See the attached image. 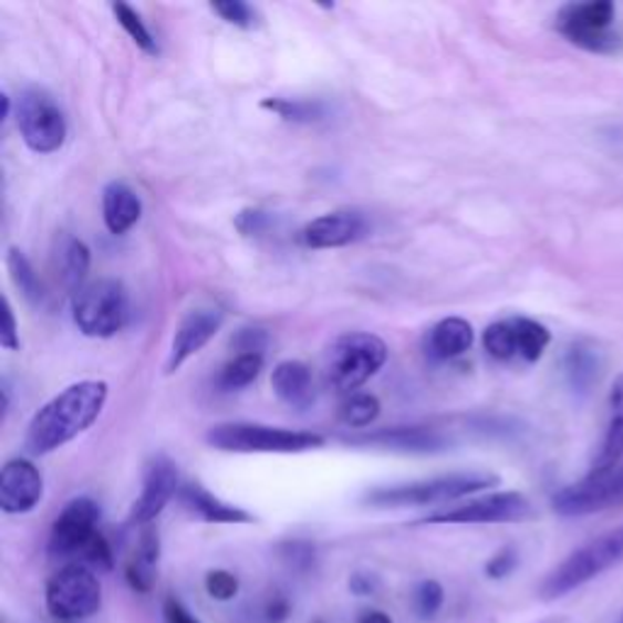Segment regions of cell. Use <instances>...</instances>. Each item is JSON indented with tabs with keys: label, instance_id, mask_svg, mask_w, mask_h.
Returning a JSON list of instances; mask_svg holds the SVG:
<instances>
[{
	"label": "cell",
	"instance_id": "obj_19",
	"mask_svg": "<svg viewBox=\"0 0 623 623\" xmlns=\"http://www.w3.org/2000/svg\"><path fill=\"white\" fill-rule=\"evenodd\" d=\"M623 466V373L616 377L609 393V412H606V429L600 456L594 458L590 473L604 475Z\"/></svg>",
	"mask_w": 623,
	"mask_h": 623
},
{
	"label": "cell",
	"instance_id": "obj_34",
	"mask_svg": "<svg viewBox=\"0 0 623 623\" xmlns=\"http://www.w3.org/2000/svg\"><path fill=\"white\" fill-rule=\"evenodd\" d=\"M212 12H217L225 22L235 24L241 30H253L259 24V12L251 8L249 3H241V0H225V3H212Z\"/></svg>",
	"mask_w": 623,
	"mask_h": 623
},
{
	"label": "cell",
	"instance_id": "obj_18",
	"mask_svg": "<svg viewBox=\"0 0 623 623\" xmlns=\"http://www.w3.org/2000/svg\"><path fill=\"white\" fill-rule=\"evenodd\" d=\"M178 502L183 505V509L188 511V515H193L195 519H200L205 523H235V527H239V523L256 521L251 511L222 502V499L215 497L212 492H207L205 487L198 482L180 485Z\"/></svg>",
	"mask_w": 623,
	"mask_h": 623
},
{
	"label": "cell",
	"instance_id": "obj_38",
	"mask_svg": "<svg viewBox=\"0 0 623 623\" xmlns=\"http://www.w3.org/2000/svg\"><path fill=\"white\" fill-rule=\"evenodd\" d=\"M292 604L283 592H271L263 600L261 609H259V619L261 623H285L290 619Z\"/></svg>",
	"mask_w": 623,
	"mask_h": 623
},
{
	"label": "cell",
	"instance_id": "obj_23",
	"mask_svg": "<svg viewBox=\"0 0 623 623\" xmlns=\"http://www.w3.org/2000/svg\"><path fill=\"white\" fill-rule=\"evenodd\" d=\"M158 555H162V543H158V533L154 527H144L137 551L129 558L125 578L127 584L139 594L152 592L156 582V568H158Z\"/></svg>",
	"mask_w": 623,
	"mask_h": 623
},
{
	"label": "cell",
	"instance_id": "obj_5",
	"mask_svg": "<svg viewBox=\"0 0 623 623\" xmlns=\"http://www.w3.org/2000/svg\"><path fill=\"white\" fill-rule=\"evenodd\" d=\"M623 560V527L602 533L570 553L541 584L543 600H560Z\"/></svg>",
	"mask_w": 623,
	"mask_h": 623
},
{
	"label": "cell",
	"instance_id": "obj_22",
	"mask_svg": "<svg viewBox=\"0 0 623 623\" xmlns=\"http://www.w3.org/2000/svg\"><path fill=\"white\" fill-rule=\"evenodd\" d=\"M271 385L278 399L292 409H310L314 405L312 371L302 361H283L276 365Z\"/></svg>",
	"mask_w": 623,
	"mask_h": 623
},
{
	"label": "cell",
	"instance_id": "obj_27",
	"mask_svg": "<svg viewBox=\"0 0 623 623\" xmlns=\"http://www.w3.org/2000/svg\"><path fill=\"white\" fill-rule=\"evenodd\" d=\"M511 326H515L517 356L529 363L539 361L546 346L551 344V332L543 324L527 320V316H511Z\"/></svg>",
	"mask_w": 623,
	"mask_h": 623
},
{
	"label": "cell",
	"instance_id": "obj_24",
	"mask_svg": "<svg viewBox=\"0 0 623 623\" xmlns=\"http://www.w3.org/2000/svg\"><path fill=\"white\" fill-rule=\"evenodd\" d=\"M56 268L59 276L64 280V285L76 292L81 285H85L83 280L91 271V251L81 239L73 237H61L56 247Z\"/></svg>",
	"mask_w": 623,
	"mask_h": 623
},
{
	"label": "cell",
	"instance_id": "obj_35",
	"mask_svg": "<svg viewBox=\"0 0 623 623\" xmlns=\"http://www.w3.org/2000/svg\"><path fill=\"white\" fill-rule=\"evenodd\" d=\"M278 555L283 563L298 572H308L314 568V546L310 541H285L280 543Z\"/></svg>",
	"mask_w": 623,
	"mask_h": 623
},
{
	"label": "cell",
	"instance_id": "obj_16",
	"mask_svg": "<svg viewBox=\"0 0 623 623\" xmlns=\"http://www.w3.org/2000/svg\"><path fill=\"white\" fill-rule=\"evenodd\" d=\"M225 322V312L217 308H195L183 316L174 341H170V353L166 363V373H176L183 363L193 359L207 341H210L219 326Z\"/></svg>",
	"mask_w": 623,
	"mask_h": 623
},
{
	"label": "cell",
	"instance_id": "obj_32",
	"mask_svg": "<svg viewBox=\"0 0 623 623\" xmlns=\"http://www.w3.org/2000/svg\"><path fill=\"white\" fill-rule=\"evenodd\" d=\"M565 371L570 377V385L575 390H588L596 373V359L590 349L572 346L565 356Z\"/></svg>",
	"mask_w": 623,
	"mask_h": 623
},
{
	"label": "cell",
	"instance_id": "obj_25",
	"mask_svg": "<svg viewBox=\"0 0 623 623\" xmlns=\"http://www.w3.org/2000/svg\"><path fill=\"white\" fill-rule=\"evenodd\" d=\"M263 371V356L261 353H237L235 359L222 365V371L217 375V387L231 393V390H241L251 385L256 377Z\"/></svg>",
	"mask_w": 623,
	"mask_h": 623
},
{
	"label": "cell",
	"instance_id": "obj_6",
	"mask_svg": "<svg viewBox=\"0 0 623 623\" xmlns=\"http://www.w3.org/2000/svg\"><path fill=\"white\" fill-rule=\"evenodd\" d=\"M387 346L381 336L368 332H349L339 336L326 356V383L336 393H353L383 368Z\"/></svg>",
	"mask_w": 623,
	"mask_h": 623
},
{
	"label": "cell",
	"instance_id": "obj_43",
	"mask_svg": "<svg viewBox=\"0 0 623 623\" xmlns=\"http://www.w3.org/2000/svg\"><path fill=\"white\" fill-rule=\"evenodd\" d=\"M349 590L356 596H373L381 590V578L373 575V572H353L349 578Z\"/></svg>",
	"mask_w": 623,
	"mask_h": 623
},
{
	"label": "cell",
	"instance_id": "obj_31",
	"mask_svg": "<svg viewBox=\"0 0 623 623\" xmlns=\"http://www.w3.org/2000/svg\"><path fill=\"white\" fill-rule=\"evenodd\" d=\"M482 344L485 351L497 361L517 359V341H515V326H511V320H502L487 326Z\"/></svg>",
	"mask_w": 623,
	"mask_h": 623
},
{
	"label": "cell",
	"instance_id": "obj_12",
	"mask_svg": "<svg viewBox=\"0 0 623 623\" xmlns=\"http://www.w3.org/2000/svg\"><path fill=\"white\" fill-rule=\"evenodd\" d=\"M97 521H101V509L89 497H76L61 509L56 517L52 533H49V555L66 560L76 558L85 551L97 533Z\"/></svg>",
	"mask_w": 623,
	"mask_h": 623
},
{
	"label": "cell",
	"instance_id": "obj_4",
	"mask_svg": "<svg viewBox=\"0 0 623 623\" xmlns=\"http://www.w3.org/2000/svg\"><path fill=\"white\" fill-rule=\"evenodd\" d=\"M71 312L81 334L110 339L122 332L129 320V295L120 280H91L73 292Z\"/></svg>",
	"mask_w": 623,
	"mask_h": 623
},
{
	"label": "cell",
	"instance_id": "obj_9",
	"mask_svg": "<svg viewBox=\"0 0 623 623\" xmlns=\"http://www.w3.org/2000/svg\"><path fill=\"white\" fill-rule=\"evenodd\" d=\"M18 129L37 154L59 152L66 142V117L44 89H24L18 101Z\"/></svg>",
	"mask_w": 623,
	"mask_h": 623
},
{
	"label": "cell",
	"instance_id": "obj_11",
	"mask_svg": "<svg viewBox=\"0 0 623 623\" xmlns=\"http://www.w3.org/2000/svg\"><path fill=\"white\" fill-rule=\"evenodd\" d=\"M619 505H623V466L604 475L588 473L580 482L553 495V509L560 517H588Z\"/></svg>",
	"mask_w": 623,
	"mask_h": 623
},
{
	"label": "cell",
	"instance_id": "obj_30",
	"mask_svg": "<svg viewBox=\"0 0 623 623\" xmlns=\"http://www.w3.org/2000/svg\"><path fill=\"white\" fill-rule=\"evenodd\" d=\"M113 12L120 22V28L132 37V42L137 44L142 52L152 56L158 54V44L154 40V34L149 32V28H146L137 10H132L127 3H113Z\"/></svg>",
	"mask_w": 623,
	"mask_h": 623
},
{
	"label": "cell",
	"instance_id": "obj_45",
	"mask_svg": "<svg viewBox=\"0 0 623 623\" xmlns=\"http://www.w3.org/2000/svg\"><path fill=\"white\" fill-rule=\"evenodd\" d=\"M356 623H395L393 619H390L385 612H381V609H368V612H361Z\"/></svg>",
	"mask_w": 623,
	"mask_h": 623
},
{
	"label": "cell",
	"instance_id": "obj_14",
	"mask_svg": "<svg viewBox=\"0 0 623 623\" xmlns=\"http://www.w3.org/2000/svg\"><path fill=\"white\" fill-rule=\"evenodd\" d=\"M351 446L393 450V454H442L450 446L448 438L429 426H393V429H377L368 434L344 438Z\"/></svg>",
	"mask_w": 623,
	"mask_h": 623
},
{
	"label": "cell",
	"instance_id": "obj_1",
	"mask_svg": "<svg viewBox=\"0 0 623 623\" xmlns=\"http://www.w3.org/2000/svg\"><path fill=\"white\" fill-rule=\"evenodd\" d=\"M105 399L107 383L103 381H81L61 390L32 417L24 446L34 456L52 454L93 426V422L101 417Z\"/></svg>",
	"mask_w": 623,
	"mask_h": 623
},
{
	"label": "cell",
	"instance_id": "obj_37",
	"mask_svg": "<svg viewBox=\"0 0 623 623\" xmlns=\"http://www.w3.org/2000/svg\"><path fill=\"white\" fill-rule=\"evenodd\" d=\"M81 563L91 570H113V548L105 541L103 533H97L95 539L85 546L81 553Z\"/></svg>",
	"mask_w": 623,
	"mask_h": 623
},
{
	"label": "cell",
	"instance_id": "obj_39",
	"mask_svg": "<svg viewBox=\"0 0 623 623\" xmlns=\"http://www.w3.org/2000/svg\"><path fill=\"white\" fill-rule=\"evenodd\" d=\"M517 565H519V555L515 548H502L497 555L487 560L485 575L490 580H505L507 575H511V572L517 570Z\"/></svg>",
	"mask_w": 623,
	"mask_h": 623
},
{
	"label": "cell",
	"instance_id": "obj_3",
	"mask_svg": "<svg viewBox=\"0 0 623 623\" xmlns=\"http://www.w3.org/2000/svg\"><path fill=\"white\" fill-rule=\"evenodd\" d=\"M210 448L225 454H304L324 446V436L312 432H292L283 426H266L249 422L217 424L205 434Z\"/></svg>",
	"mask_w": 623,
	"mask_h": 623
},
{
	"label": "cell",
	"instance_id": "obj_20",
	"mask_svg": "<svg viewBox=\"0 0 623 623\" xmlns=\"http://www.w3.org/2000/svg\"><path fill=\"white\" fill-rule=\"evenodd\" d=\"M473 326L460 316H448L434 324L424 336V353L434 361L458 359L473 346Z\"/></svg>",
	"mask_w": 623,
	"mask_h": 623
},
{
	"label": "cell",
	"instance_id": "obj_36",
	"mask_svg": "<svg viewBox=\"0 0 623 623\" xmlns=\"http://www.w3.org/2000/svg\"><path fill=\"white\" fill-rule=\"evenodd\" d=\"M205 590L217 602H229L239 594V578L229 570H210L205 575Z\"/></svg>",
	"mask_w": 623,
	"mask_h": 623
},
{
	"label": "cell",
	"instance_id": "obj_26",
	"mask_svg": "<svg viewBox=\"0 0 623 623\" xmlns=\"http://www.w3.org/2000/svg\"><path fill=\"white\" fill-rule=\"evenodd\" d=\"M261 107L288 122H302V125H312V122H320L326 115L324 103L302 101V97H263Z\"/></svg>",
	"mask_w": 623,
	"mask_h": 623
},
{
	"label": "cell",
	"instance_id": "obj_2",
	"mask_svg": "<svg viewBox=\"0 0 623 623\" xmlns=\"http://www.w3.org/2000/svg\"><path fill=\"white\" fill-rule=\"evenodd\" d=\"M499 485L497 475L487 473H450L429 480H414L402 485L375 487L363 495V505L373 509H405V507H429L454 502V499L475 495L487 487Z\"/></svg>",
	"mask_w": 623,
	"mask_h": 623
},
{
	"label": "cell",
	"instance_id": "obj_7",
	"mask_svg": "<svg viewBox=\"0 0 623 623\" xmlns=\"http://www.w3.org/2000/svg\"><path fill=\"white\" fill-rule=\"evenodd\" d=\"M616 18V8L612 0H590V3H570L560 8L555 18L558 32L588 49L592 54L614 56L623 52L621 34L612 30V22Z\"/></svg>",
	"mask_w": 623,
	"mask_h": 623
},
{
	"label": "cell",
	"instance_id": "obj_44",
	"mask_svg": "<svg viewBox=\"0 0 623 623\" xmlns=\"http://www.w3.org/2000/svg\"><path fill=\"white\" fill-rule=\"evenodd\" d=\"M162 612H164V621L166 623H200L198 619H195L188 612L186 604H183L180 600H176V596H166Z\"/></svg>",
	"mask_w": 623,
	"mask_h": 623
},
{
	"label": "cell",
	"instance_id": "obj_29",
	"mask_svg": "<svg viewBox=\"0 0 623 623\" xmlns=\"http://www.w3.org/2000/svg\"><path fill=\"white\" fill-rule=\"evenodd\" d=\"M377 414H381V402H377L375 395H351L344 405H341L339 417L344 422L349 429H365L371 426Z\"/></svg>",
	"mask_w": 623,
	"mask_h": 623
},
{
	"label": "cell",
	"instance_id": "obj_21",
	"mask_svg": "<svg viewBox=\"0 0 623 623\" xmlns=\"http://www.w3.org/2000/svg\"><path fill=\"white\" fill-rule=\"evenodd\" d=\"M142 200L127 183L113 180L103 190V219L110 235H127V231L139 222Z\"/></svg>",
	"mask_w": 623,
	"mask_h": 623
},
{
	"label": "cell",
	"instance_id": "obj_13",
	"mask_svg": "<svg viewBox=\"0 0 623 623\" xmlns=\"http://www.w3.org/2000/svg\"><path fill=\"white\" fill-rule=\"evenodd\" d=\"M178 490L180 485L176 463L166 456H154L146 463L142 495L137 497V502L132 505L129 523L142 529L152 527V521L162 515L170 499L178 495Z\"/></svg>",
	"mask_w": 623,
	"mask_h": 623
},
{
	"label": "cell",
	"instance_id": "obj_33",
	"mask_svg": "<svg viewBox=\"0 0 623 623\" xmlns=\"http://www.w3.org/2000/svg\"><path fill=\"white\" fill-rule=\"evenodd\" d=\"M446 600V592L442 584L436 580H424L417 584V590L412 594V606H414V614L422 621H432L438 612H442Z\"/></svg>",
	"mask_w": 623,
	"mask_h": 623
},
{
	"label": "cell",
	"instance_id": "obj_46",
	"mask_svg": "<svg viewBox=\"0 0 623 623\" xmlns=\"http://www.w3.org/2000/svg\"><path fill=\"white\" fill-rule=\"evenodd\" d=\"M0 101H3V120H8V115H10V95L3 93V95H0Z\"/></svg>",
	"mask_w": 623,
	"mask_h": 623
},
{
	"label": "cell",
	"instance_id": "obj_8",
	"mask_svg": "<svg viewBox=\"0 0 623 623\" xmlns=\"http://www.w3.org/2000/svg\"><path fill=\"white\" fill-rule=\"evenodd\" d=\"M46 612L59 621H79L101 612L103 590L95 570L83 563H69L56 570L44 590Z\"/></svg>",
	"mask_w": 623,
	"mask_h": 623
},
{
	"label": "cell",
	"instance_id": "obj_17",
	"mask_svg": "<svg viewBox=\"0 0 623 623\" xmlns=\"http://www.w3.org/2000/svg\"><path fill=\"white\" fill-rule=\"evenodd\" d=\"M368 235V219L356 210H336L322 217L302 229V243L310 249H339L363 239Z\"/></svg>",
	"mask_w": 623,
	"mask_h": 623
},
{
	"label": "cell",
	"instance_id": "obj_15",
	"mask_svg": "<svg viewBox=\"0 0 623 623\" xmlns=\"http://www.w3.org/2000/svg\"><path fill=\"white\" fill-rule=\"evenodd\" d=\"M44 480L34 463L15 458L8 460L0 473V509L6 515H28L42 502Z\"/></svg>",
	"mask_w": 623,
	"mask_h": 623
},
{
	"label": "cell",
	"instance_id": "obj_28",
	"mask_svg": "<svg viewBox=\"0 0 623 623\" xmlns=\"http://www.w3.org/2000/svg\"><path fill=\"white\" fill-rule=\"evenodd\" d=\"M6 263H8L12 283H15V288L22 292V298L32 302V304H40L44 300V285H42L40 276L34 273V268L28 261V256H24L20 249L12 247V249H8Z\"/></svg>",
	"mask_w": 623,
	"mask_h": 623
},
{
	"label": "cell",
	"instance_id": "obj_40",
	"mask_svg": "<svg viewBox=\"0 0 623 623\" xmlns=\"http://www.w3.org/2000/svg\"><path fill=\"white\" fill-rule=\"evenodd\" d=\"M268 344V336L263 329H241L237 332V336L231 339V346H235L239 353H261Z\"/></svg>",
	"mask_w": 623,
	"mask_h": 623
},
{
	"label": "cell",
	"instance_id": "obj_10",
	"mask_svg": "<svg viewBox=\"0 0 623 623\" xmlns=\"http://www.w3.org/2000/svg\"><path fill=\"white\" fill-rule=\"evenodd\" d=\"M533 517V507L523 495L519 492H495V495H485L478 499H468L458 507H450L444 511H436V515L424 517L419 523L424 527H434V523H517V521H527Z\"/></svg>",
	"mask_w": 623,
	"mask_h": 623
},
{
	"label": "cell",
	"instance_id": "obj_42",
	"mask_svg": "<svg viewBox=\"0 0 623 623\" xmlns=\"http://www.w3.org/2000/svg\"><path fill=\"white\" fill-rule=\"evenodd\" d=\"M0 346L8 351L20 349V334H18V322L15 314H12L10 300L3 298V326H0Z\"/></svg>",
	"mask_w": 623,
	"mask_h": 623
},
{
	"label": "cell",
	"instance_id": "obj_41",
	"mask_svg": "<svg viewBox=\"0 0 623 623\" xmlns=\"http://www.w3.org/2000/svg\"><path fill=\"white\" fill-rule=\"evenodd\" d=\"M235 225L243 237H256V235H261V231L268 229V225H271V217H268V212H261V210H243V212L237 215Z\"/></svg>",
	"mask_w": 623,
	"mask_h": 623
}]
</instances>
